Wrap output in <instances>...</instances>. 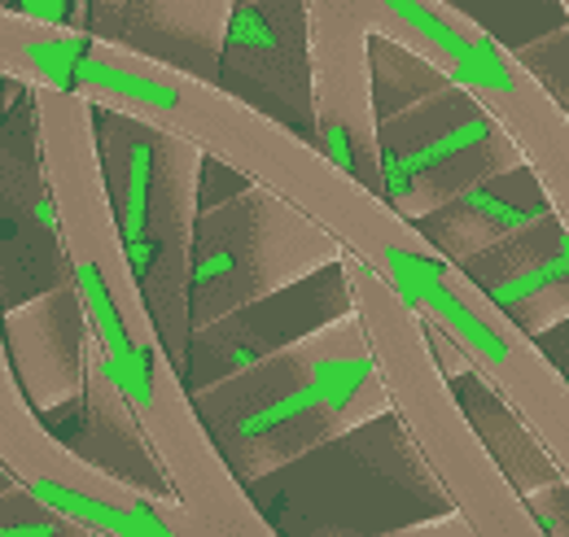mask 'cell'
I'll list each match as a JSON object with an SVG mask.
<instances>
[{
  "label": "cell",
  "instance_id": "cell-1",
  "mask_svg": "<svg viewBox=\"0 0 569 537\" xmlns=\"http://www.w3.org/2000/svg\"><path fill=\"white\" fill-rule=\"evenodd\" d=\"M351 306L377 354L390 411L403 419L447 503L469 520L473 537H539L548 534L539 511L512 485L499 455L487 446L478 424L465 415L447 367L429 341V324L359 259H342Z\"/></svg>",
  "mask_w": 569,
  "mask_h": 537
},
{
  "label": "cell",
  "instance_id": "cell-2",
  "mask_svg": "<svg viewBox=\"0 0 569 537\" xmlns=\"http://www.w3.org/2000/svg\"><path fill=\"white\" fill-rule=\"evenodd\" d=\"M207 411L228 442V455L259 476L316 442L386 415L390 394L368 333L351 311L263 363L250 358L223 389L207 394Z\"/></svg>",
  "mask_w": 569,
  "mask_h": 537
},
{
  "label": "cell",
  "instance_id": "cell-3",
  "mask_svg": "<svg viewBox=\"0 0 569 537\" xmlns=\"http://www.w3.org/2000/svg\"><path fill=\"white\" fill-rule=\"evenodd\" d=\"M517 171L526 162L508 132L447 79L412 114L381 123L377 193L412 223Z\"/></svg>",
  "mask_w": 569,
  "mask_h": 537
},
{
  "label": "cell",
  "instance_id": "cell-4",
  "mask_svg": "<svg viewBox=\"0 0 569 537\" xmlns=\"http://www.w3.org/2000/svg\"><path fill=\"white\" fill-rule=\"evenodd\" d=\"M250 214L241 232H219L202 241L189 267V293L198 302V320L228 315L254 297H268L284 284L320 271L325 263H342L347 250L311 223L302 210L281 202L277 193L259 189L246 197Z\"/></svg>",
  "mask_w": 569,
  "mask_h": 537
},
{
  "label": "cell",
  "instance_id": "cell-5",
  "mask_svg": "<svg viewBox=\"0 0 569 537\" xmlns=\"http://www.w3.org/2000/svg\"><path fill=\"white\" fill-rule=\"evenodd\" d=\"M372 31L347 4H307V58H311V114L320 153L377 189L381 119L372 105Z\"/></svg>",
  "mask_w": 569,
  "mask_h": 537
},
{
  "label": "cell",
  "instance_id": "cell-6",
  "mask_svg": "<svg viewBox=\"0 0 569 537\" xmlns=\"http://www.w3.org/2000/svg\"><path fill=\"white\" fill-rule=\"evenodd\" d=\"M517 144L535 189L569 232V110L499 36H482L447 74Z\"/></svg>",
  "mask_w": 569,
  "mask_h": 537
},
{
  "label": "cell",
  "instance_id": "cell-7",
  "mask_svg": "<svg viewBox=\"0 0 569 537\" xmlns=\"http://www.w3.org/2000/svg\"><path fill=\"white\" fill-rule=\"evenodd\" d=\"M465 271L530 336L569 320V232L552 210L491 245L487 254L469 259Z\"/></svg>",
  "mask_w": 569,
  "mask_h": 537
}]
</instances>
